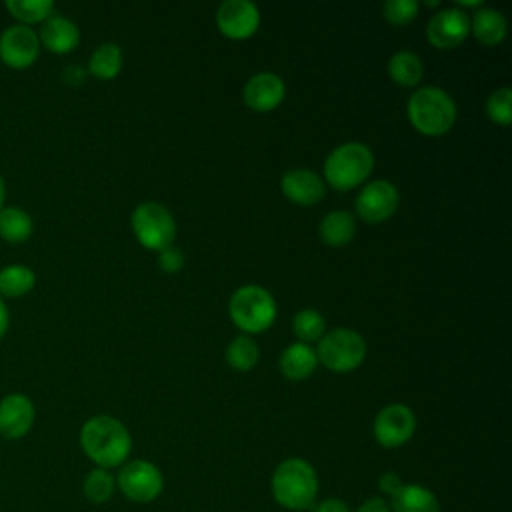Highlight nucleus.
Masks as SVG:
<instances>
[{
  "label": "nucleus",
  "instance_id": "f257e3e1",
  "mask_svg": "<svg viewBox=\"0 0 512 512\" xmlns=\"http://www.w3.org/2000/svg\"><path fill=\"white\" fill-rule=\"evenodd\" d=\"M80 446L98 468L108 470L120 466L128 458L132 438L120 420L100 414L84 422L80 430Z\"/></svg>",
  "mask_w": 512,
  "mask_h": 512
},
{
  "label": "nucleus",
  "instance_id": "f03ea898",
  "mask_svg": "<svg viewBox=\"0 0 512 512\" xmlns=\"http://www.w3.org/2000/svg\"><path fill=\"white\" fill-rule=\"evenodd\" d=\"M272 498L286 510H306L318 494V476L304 458H286L272 472Z\"/></svg>",
  "mask_w": 512,
  "mask_h": 512
},
{
  "label": "nucleus",
  "instance_id": "7ed1b4c3",
  "mask_svg": "<svg viewBox=\"0 0 512 512\" xmlns=\"http://www.w3.org/2000/svg\"><path fill=\"white\" fill-rule=\"evenodd\" d=\"M410 124L426 136H442L456 122V104L452 96L438 86H422L406 104Z\"/></svg>",
  "mask_w": 512,
  "mask_h": 512
},
{
  "label": "nucleus",
  "instance_id": "20e7f679",
  "mask_svg": "<svg viewBox=\"0 0 512 512\" xmlns=\"http://www.w3.org/2000/svg\"><path fill=\"white\" fill-rule=\"evenodd\" d=\"M374 168V154L362 142H344L324 160V178L336 190H350L362 184Z\"/></svg>",
  "mask_w": 512,
  "mask_h": 512
},
{
  "label": "nucleus",
  "instance_id": "39448f33",
  "mask_svg": "<svg viewBox=\"0 0 512 512\" xmlns=\"http://www.w3.org/2000/svg\"><path fill=\"white\" fill-rule=\"evenodd\" d=\"M232 322L246 334H258L268 330L276 320L274 296L256 284L240 286L228 302Z\"/></svg>",
  "mask_w": 512,
  "mask_h": 512
},
{
  "label": "nucleus",
  "instance_id": "423d86ee",
  "mask_svg": "<svg viewBox=\"0 0 512 512\" xmlns=\"http://www.w3.org/2000/svg\"><path fill=\"white\" fill-rule=\"evenodd\" d=\"M366 356L364 338L352 328H334L318 340L316 358L332 372H352Z\"/></svg>",
  "mask_w": 512,
  "mask_h": 512
},
{
  "label": "nucleus",
  "instance_id": "0eeeda50",
  "mask_svg": "<svg viewBox=\"0 0 512 512\" xmlns=\"http://www.w3.org/2000/svg\"><path fill=\"white\" fill-rule=\"evenodd\" d=\"M136 240L148 250H164L174 242L176 222L166 206L158 202H142L130 216Z\"/></svg>",
  "mask_w": 512,
  "mask_h": 512
},
{
  "label": "nucleus",
  "instance_id": "6e6552de",
  "mask_svg": "<svg viewBox=\"0 0 512 512\" xmlns=\"http://www.w3.org/2000/svg\"><path fill=\"white\" fill-rule=\"evenodd\" d=\"M116 486L130 502L148 504L162 494L164 476L160 468L148 460H130L120 468Z\"/></svg>",
  "mask_w": 512,
  "mask_h": 512
},
{
  "label": "nucleus",
  "instance_id": "1a4fd4ad",
  "mask_svg": "<svg viewBox=\"0 0 512 512\" xmlns=\"http://www.w3.org/2000/svg\"><path fill=\"white\" fill-rule=\"evenodd\" d=\"M374 438L384 448L404 446L416 432V416L406 404H388L374 418Z\"/></svg>",
  "mask_w": 512,
  "mask_h": 512
},
{
  "label": "nucleus",
  "instance_id": "9d476101",
  "mask_svg": "<svg viewBox=\"0 0 512 512\" xmlns=\"http://www.w3.org/2000/svg\"><path fill=\"white\" fill-rule=\"evenodd\" d=\"M40 54L38 32L26 24L6 26L0 34V60L16 70L28 68Z\"/></svg>",
  "mask_w": 512,
  "mask_h": 512
},
{
  "label": "nucleus",
  "instance_id": "9b49d317",
  "mask_svg": "<svg viewBox=\"0 0 512 512\" xmlns=\"http://www.w3.org/2000/svg\"><path fill=\"white\" fill-rule=\"evenodd\" d=\"M398 206V190L390 180H370L356 196V214L370 224L382 222L394 214Z\"/></svg>",
  "mask_w": 512,
  "mask_h": 512
},
{
  "label": "nucleus",
  "instance_id": "f8f14e48",
  "mask_svg": "<svg viewBox=\"0 0 512 512\" xmlns=\"http://www.w3.org/2000/svg\"><path fill=\"white\" fill-rule=\"evenodd\" d=\"M216 26L226 38L246 40L260 26V10L250 0H226L216 10Z\"/></svg>",
  "mask_w": 512,
  "mask_h": 512
},
{
  "label": "nucleus",
  "instance_id": "ddd939ff",
  "mask_svg": "<svg viewBox=\"0 0 512 512\" xmlns=\"http://www.w3.org/2000/svg\"><path fill=\"white\" fill-rule=\"evenodd\" d=\"M470 34V18L460 8H444L426 24V38L438 50L456 48Z\"/></svg>",
  "mask_w": 512,
  "mask_h": 512
},
{
  "label": "nucleus",
  "instance_id": "4468645a",
  "mask_svg": "<svg viewBox=\"0 0 512 512\" xmlns=\"http://www.w3.org/2000/svg\"><path fill=\"white\" fill-rule=\"evenodd\" d=\"M34 414V404L26 394H6L0 400V434L8 440L26 436L34 424Z\"/></svg>",
  "mask_w": 512,
  "mask_h": 512
},
{
  "label": "nucleus",
  "instance_id": "2eb2a0df",
  "mask_svg": "<svg viewBox=\"0 0 512 512\" xmlns=\"http://www.w3.org/2000/svg\"><path fill=\"white\" fill-rule=\"evenodd\" d=\"M284 80L274 72H258L244 84V102L254 112H270L284 100Z\"/></svg>",
  "mask_w": 512,
  "mask_h": 512
},
{
  "label": "nucleus",
  "instance_id": "dca6fc26",
  "mask_svg": "<svg viewBox=\"0 0 512 512\" xmlns=\"http://www.w3.org/2000/svg\"><path fill=\"white\" fill-rule=\"evenodd\" d=\"M280 190L288 200L302 206H312L320 202L326 194L324 180L308 168H294L284 172L280 180Z\"/></svg>",
  "mask_w": 512,
  "mask_h": 512
},
{
  "label": "nucleus",
  "instance_id": "f3484780",
  "mask_svg": "<svg viewBox=\"0 0 512 512\" xmlns=\"http://www.w3.org/2000/svg\"><path fill=\"white\" fill-rule=\"evenodd\" d=\"M38 40L54 54H68L78 46L80 30L70 18L62 14H52L42 22Z\"/></svg>",
  "mask_w": 512,
  "mask_h": 512
},
{
  "label": "nucleus",
  "instance_id": "a211bd4d",
  "mask_svg": "<svg viewBox=\"0 0 512 512\" xmlns=\"http://www.w3.org/2000/svg\"><path fill=\"white\" fill-rule=\"evenodd\" d=\"M470 32L484 46H496L506 38V16L496 8H478L470 20Z\"/></svg>",
  "mask_w": 512,
  "mask_h": 512
},
{
  "label": "nucleus",
  "instance_id": "6ab92c4d",
  "mask_svg": "<svg viewBox=\"0 0 512 512\" xmlns=\"http://www.w3.org/2000/svg\"><path fill=\"white\" fill-rule=\"evenodd\" d=\"M388 504L392 512H440L436 494L422 484H402Z\"/></svg>",
  "mask_w": 512,
  "mask_h": 512
},
{
  "label": "nucleus",
  "instance_id": "aec40b11",
  "mask_svg": "<svg viewBox=\"0 0 512 512\" xmlns=\"http://www.w3.org/2000/svg\"><path fill=\"white\" fill-rule=\"evenodd\" d=\"M318 364L316 350L310 348V344L294 342L286 346L280 354V372L288 380H304L308 378Z\"/></svg>",
  "mask_w": 512,
  "mask_h": 512
},
{
  "label": "nucleus",
  "instance_id": "412c9836",
  "mask_svg": "<svg viewBox=\"0 0 512 512\" xmlns=\"http://www.w3.org/2000/svg\"><path fill=\"white\" fill-rule=\"evenodd\" d=\"M318 234L328 246H344L356 234V220L346 210H332L320 220Z\"/></svg>",
  "mask_w": 512,
  "mask_h": 512
},
{
  "label": "nucleus",
  "instance_id": "4be33fe9",
  "mask_svg": "<svg viewBox=\"0 0 512 512\" xmlns=\"http://www.w3.org/2000/svg\"><path fill=\"white\" fill-rule=\"evenodd\" d=\"M388 74H390L394 84L404 86V88H412L422 80L424 64H422L420 56H416L414 52L400 50V52H394L390 56Z\"/></svg>",
  "mask_w": 512,
  "mask_h": 512
},
{
  "label": "nucleus",
  "instance_id": "5701e85b",
  "mask_svg": "<svg viewBox=\"0 0 512 512\" xmlns=\"http://www.w3.org/2000/svg\"><path fill=\"white\" fill-rule=\"evenodd\" d=\"M34 230L32 216L20 206H2L0 208V238L18 244L30 238Z\"/></svg>",
  "mask_w": 512,
  "mask_h": 512
},
{
  "label": "nucleus",
  "instance_id": "b1692460",
  "mask_svg": "<svg viewBox=\"0 0 512 512\" xmlns=\"http://www.w3.org/2000/svg\"><path fill=\"white\" fill-rule=\"evenodd\" d=\"M36 284V274L26 264H8L0 268V298H18L28 294Z\"/></svg>",
  "mask_w": 512,
  "mask_h": 512
},
{
  "label": "nucleus",
  "instance_id": "393cba45",
  "mask_svg": "<svg viewBox=\"0 0 512 512\" xmlns=\"http://www.w3.org/2000/svg\"><path fill=\"white\" fill-rule=\"evenodd\" d=\"M122 60H124V56H122V50H120L118 44H114V42L100 44L90 54L88 72L94 74L100 80H112V78H116L120 74Z\"/></svg>",
  "mask_w": 512,
  "mask_h": 512
},
{
  "label": "nucleus",
  "instance_id": "a878e982",
  "mask_svg": "<svg viewBox=\"0 0 512 512\" xmlns=\"http://www.w3.org/2000/svg\"><path fill=\"white\" fill-rule=\"evenodd\" d=\"M258 358H260L258 344L246 334L236 336L226 348V362L230 364V368H234L238 372L252 370L258 362Z\"/></svg>",
  "mask_w": 512,
  "mask_h": 512
},
{
  "label": "nucleus",
  "instance_id": "bb28decb",
  "mask_svg": "<svg viewBox=\"0 0 512 512\" xmlns=\"http://www.w3.org/2000/svg\"><path fill=\"white\" fill-rule=\"evenodd\" d=\"M6 10L18 20V24H34L44 22L48 16L54 14L52 0H6Z\"/></svg>",
  "mask_w": 512,
  "mask_h": 512
},
{
  "label": "nucleus",
  "instance_id": "cd10ccee",
  "mask_svg": "<svg viewBox=\"0 0 512 512\" xmlns=\"http://www.w3.org/2000/svg\"><path fill=\"white\" fill-rule=\"evenodd\" d=\"M82 490H84V496L92 504H104L112 498V494L116 490V480L106 468L96 466L86 474Z\"/></svg>",
  "mask_w": 512,
  "mask_h": 512
},
{
  "label": "nucleus",
  "instance_id": "c85d7f7f",
  "mask_svg": "<svg viewBox=\"0 0 512 512\" xmlns=\"http://www.w3.org/2000/svg\"><path fill=\"white\" fill-rule=\"evenodd\" d=\"M292 330L300 342L308 344V342H316L324 336L326 322L320 312H316L312 308H304V310L296 312V316L292 318Z\"/></svg>",
  "mask_w": 512,
  "mask_h": 512
},
{
  "label": "nucleus",
  "instance_id": "c756f323",
  "mask_svg": "<svg viewBox=\"0 0 512 512\" xmlns=\"http://www.w3.org/2000/svg\"><path fill=\"white\" fill-rule=\"evenodd\" d=\"M486 114L496 124H510L512 120V90L508 86L494 90L486 100Z\"/></svg>",
  "mask_w": 512,
  "mask_h": 512
},
{
  "label": "nucleus",
  "instance_id": "7c9ffc66",
  "mask_svg": "<svg viewBox=\"0 0 512 512\" xmlns=\"http://www.w3.org/2000/svg\"><path fill=\"white\" fill-rule=\"evenodd\" d=\"M382 14L390 24L404 26L416 18L418 2L416 0H388L382 6Z\"/></svg>",
  "mask_w": 512,
  "mask_h": 512
},
{
  "label": "nucleus",
  "instance_id": "2f4dec72",
  "mask_svg": "<svg viewBox=\"0 0 512 512\" xmlns=\"http://www.w3.org/2000/svg\"><path fill=\"white\" fill-rule=\"evenodd\" d=\"M184 262H186L184 252H182L178 246H174V244L166 246V248L160 250V254H158V266H160L164 272H168V274L180 272V270L184 268Z\"/></svg>",
  "mask_w": 512,
  "mask_h": 512
},
{
  "label": "nucleus",
  "instance_id": "473e14b6",
  "mask_svg": "<svg viewBox=\"0 0 512 512\" xmlns=\"http://www.w3.org/2000/svg\"><path fill=\"white\" fill-rule=\"evenodd\" d=\"M402 478L396 474V472H384L380 478H378V488L380 492H384L386 496H394L400 488H402Z\"/></svg>",
  "mask_w": 512,
  "mask_h": 512
},
{
  "label": "nucleus",
  "instance_id": "72a5a7b5",
  "mask_svg": "<svg viewBox=\"0 0 512 512\" xmlns=\"http://www.w3.org/2000/svg\"><path fill=\"white\" fill-rule=\"evenodd\" d=\"M314 512H350V506L342 498H324L314 506Z\"/></svg>",
  "mask_w": 512,
  "mask_h": 512
},
{
  "label": "nucleus",
  "instance_id": "f704fd0d",
  "mask_svg": "<svg viewBox=\"0 0 512 512\" xmlns=\"http://www.w3.org/2000/svg\"><path fill=\"white\" fill-rule=\"evenodd\" d=\"M356 512H392V510H390V504H388L384 498L372 496V498H366V500L358 506Z\"/></svg>",
  "mask_w": 512,
  "mask_h": 512
},
{
  "label": "nucleus",
  "instance_id": "c9c22d12",
  "mask_svg": "<svg viewBox=\"0 0 512 512\" xmlns=\"http://www.w3.org/2000/svg\"><path fill=\"white\" fill-rule=\"evenodd\" d=\"M62 78L70 84H82L84 78H86V72L80 68V66H68L62 74Z\"/></svg>",
  "mask_w": 512,
  "mask_h": 512
},
{
  "label": "nucleus",
  "instance_id": "e433bc0d",
  "mask_svg": "<svg viewBox=\"0 0 512 512\" xmlns=\"http://www.w3.org/2000/svg\"><path fill=\"white\" fill-rule=\"evenodd\" d=\"M8 326H10V312H8V306L4 304V298H0V338L8 332Z\"/></svg>",
  "mask_w": 512,
  "mask_h": 512
},
{
  "label": "nucleus",
  "instance_id": "4c0bfd02",
  "mask_svg": "<svg viewBox=\"0 0 512 512\" xmlns=\"http://www.w3.org/2000/svg\"><path fill=\"white\" fill-rule=\"evenodd\" d=\"M482 2L478 0H458V6H464V8H478Z\"/></svg>",
  "mask_w": 512,
  "mask_h": 512
},
{
  "label": "nucleus",
  "instance_id": "58836bf2",
  "mask_svg": "<svg viewBox=\"0 0 512 512\" xmlns=\"http://www.w3.org/2000/svg\"><path fill=\"white\" fill-rule=\"evenodd\" d=\"M4 198H6V186H4V180L0 176V208L4 206Z\"/></svg>",
  "mask_w": 512,
  "mask_h": 512
}]
</instances>
